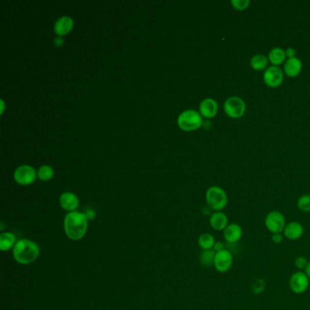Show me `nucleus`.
Masks as SVG:
<instances>
[{"label": "nucleus", "instance_id": "obj_1", "mask_svg": "<svg viewBox=\"0 0 310 310\" xmlns=\"http://www.w3.org/2000/svg\"><path fill=\"white\" fill-rule=\"evenodd\" d=\"M63 228L66 236L69 240L73 241L82 240L87 234L88 219L84 212H69L64 218Z\"/></svg>", "mask_w": 310, "mask_h": 310}, {"label": "nucleus", "instance_id": "obj_2", "mask_svg": "<svg viewBox=\"0 0 310 310\" xmlns=\"http://www.w3.org/2000/svg\"><path fill=\"white\" fill-rule=\"evenodd\" d=\"M40 254L39 246L33 241L28 239L17 240V243L12 249L14 259L18 264L29 265L37 260Z\"/></svg>", "mask_w": 310, "mask_h": 310}, {"label": "nucleus", "instance_id": "obj_3", "mask_svg": "<svg viewBox=\"0 0 310 310\" xmlns=\"http://www.w3.org/2000/svg\"><path fill=\"white\" fill-rule=\"evenodd\" d=\"M206 201L211 210L222 211L228 206V195L220 186H210L206 193Z\"/></svg>", "mask_w": 310, "mask_h": 310}, {"label": "nucleus", "instance_id": "obj_4", "mask_svg": "<svg viewBox=\"0 0 310 310\" xmlns=\"http://www.w3.org/2000/svg\"><path fill=\"white\" fill-rule=\"evenodd\" d=\"M202 116L199 112L193 109H188L182 112L178 118L179 128L186 132L199 129L202 126Z\"/></svg>", "mask_w": 310, "mask_h": 310}, {"label": "nucleus", "instance_id": "obj_5", "mask_svg": "<svg viewBox=\"0 0 310 310\" xmlns=\"http://www.w3.org/2000/svg\"><path fill=\"white\" fill-rule=\"evenodd\" d=\"M265 228L271 234L283 233L287 225L285 216L280 211H270L265 218Z\"/></svg>", "mask_w": 310, "mask_h": 310}, {"label": "nucleus", "instance_id": "obj_6", "mask_svg": "<svg viewBox=\"0 0 310 310\" xmlns=\"http://www.w3.org/2000/svg\"><path fill=\"white\" fill-rule=\"evenodd\" d=\"M290 289L296 295L306 293L309 289L310 279L305 271H296L290 277Z\"/></svg>", "mask_w": 310, "mask_h": 310}, {"label": "nucleus", "instance_id": "obj_7", "mask_svg": "<svg viewBox=\"0 0 310 310\" xmlns=\"http://www.w3.org/2000/svg\"><path fill=\"white\" fill-rule=\"evenodd\" d=\"M224 111L231 118H240L246 112V103L239 97H230L224 103Z\"/></svg>", "mask_w": 310, "mask_h": 310}, {"label": "nucleus", "instance_id": "obj_8", "mask_svg": "<svg viewBox=\"0 0 310 310\" xmlns=\"http://www.w3.org/2000/svg\"><path fill=\"white\" fill-rule=\"evenodd\" d=\"M234 256L230 250L225 248L223 250L216 252L214 268L219 273L224 274L228 272L233 267Z\"/></svg>", "mask_w": 310, "mask_h": 310}, {"label": "nucleus", "instance_id": "obj_9", "mask_svg": "<svg viewBox=\"0 0 310 310\" xmlns=\"http://www.w3.org/2000/svg\"><path fill=\"white\" fill-rule=\"evenodd\" d=\"M37 176V173L36 170H34V168L28 165L18 166L14 173V178L16 182L22 186L31 185L32 183L35 182Z\"/></svg>", "mask_w": 310, "mask_h": 310}, {"label": "nucleus", "instance_id": "obj_10", "mask_svg": "<svg viewBox=\"0 0 310 310\" xmlns=\"http://www.w3.org/2000/svg\"><path fill=\"white\" fill-rule=\"evenodd\" d=\"M265 84L269 87H278L284 80V72L279 66H270L265 70L263 75Z\"/></svg>", "mask_w": 310, "mask_h": 310}, {"label": "nucleus", "instance_id": "obj_11", "mask_svg": "<svg viewBox=\"0 0 310 310\" xmlns=\"http://www.w3.org/2000/svg\"><path fill=\"white\" fill-rule=\"evenodd\" d=\"M224 240L228 244H236L243 237V228L240 224L229 223L223 232Z\"/></svg>", "mask_w": 310, "mask_h": 310}, {"label": "nucleus", "instance_id": "obj_12", "mask_svg": "<svg viewBox=\"0 0 310 310\" xmlns=\"http://www.w3.org/2000/svg\"><path fill=\"white\" fill-rule=\"evenodd\" d=\"M304 226L298 221H290L287 223L283 230V236L290 241H297L300 240L304 235Z\"/></svg>", "mask_w": 310, "mask_h": 310}, {"label": "nucleus", "instance_id": "obj_13", "mask_svg": "<svg viewBox=\"0 0 310 310\" xmlns=\"http://www.w3.org/2000/svg\"><path fill=\"white\" fill-rule=\"evenodd\" d=\"M209 225L213 230L223 232L229 225L228 216L223 211L213 212L209 217Z\"/></svg>", "mask_w": 310, "mask_h": 310}, {"label": "nucleus", "instance_id": "obj_14", "mask_svg": "<svg viewBox=\"0 0 310 310\" xmlns=\"http://www.w3.org/2000/svg\"><path fill=\"white\" fill-rule=\"evenodd\" d=\"M59 205L67 213L74 212L79 206V198L72 192H64L59 198Z\"/></svg>", "mask_w": 310, "mask_h": 310}, {"label": "nucleus", "instance_id": "obj_15", "mask_svg": "<svg viewBox=\"0 0 310 310\" xmlns=\"http://www.w3.org/2000/svg\"><path fill=\"white\" fill-rule=\"evenodd\" d=\"M219 111V105L213 99H205L199 105L200 115L206 118H213Z\"/></svg>", "mask_w": 310, "mask_h": 310}, {"label": "nucleus", "instance_id": "obj_16", "mask_svg": "<svg viewBox=\"0 0 310 310\" xmlns=\"http://www.w3.org/2000/svg\"><path fill=\"white\" fill-rule=\"evenodd\" d=\"M302 70L301 60L297 57L288 58L284 65V73L290 78L298 77Z\"/></svg>", "mask_w": 310, "mask_h": 310}, {"label": "nucleus", "instance_id": "obj_17", "mask_svg": "<svg viewBox=\"0 0 310 310\" xmlns=\"http://www.w3.org/2000/svg\"><path fill=\"white\" fill-rule=\"evenodd\" d=\"M74 26L73 19L70 17H60L55 24V32L58 37H62L69 33Z\"/></svg>", "mask_w": 310, "mask_h": 310}, {"label": "nucleus", "instance_id": "obj_18", "mask_svg": "<svg viewBox=\"0 0 310 310\" xmlns=\"http://www.w3.org/2000/svg\"><path fill=\"white\" fill-rule=\"evenodd\" d=\"M17 242V237L12 232H3L0 234V249L4 252L13 249Z\"/></svg>", "mask_w": 310, "mask_h": 310}, {"label": "nucleus", "instance_id": "obj_19", "mask_svg": "<svg viewBox=\"0 0 310 310\" xmlns=\"http://www.w3.org/2000/svg\"><path fill=\"white\" fill-rule=\"evenodd\" d=\"M285 51L281 47H274L269 51V61L272 64V66H278L285 62Z\"/></svg>", "mask_w": 310, "mask_h": 310}, {"label": "nucleus", "instance_id": "obj_20", "mask_svg": "<svg viewBox=\"0 0 310 310\" xmlns=\"http://www.w3.org/2000/svg\"><path fill=\"white\" fill-rule=\"evenodd\" d=\"M268 65H269V58L263 54L255 55L250 60V66L255 70L260 71L267 69L269 67Z\"/></svg>", "mask_w": 310, "mask_h": 310}, {"label": "nucleus", "instance_id": "obj_21", "mask_svg": "<svg viewBox=\"0 0 310 310\" xmlns=\"http://www.w3.org/2000/svg\"><path fill=\"white\" fill-rule=\"evenodd\" d=\"M216 241L215 236H213L211 233H202L199 236L198 240V244L199 248L202 250H208V249H213Z\"/></svg>", "mask_w": 310, "mask_h": 310}, {"label": "nucleus", "instance_id": "obj_22", "mask_svg": "<svg viewBox=\"0 0 310 310\" xmlns=\"http://www.w3.org/2000/svg\"><path fill=\"white\" fill-rule=\"evenodd\" d=\"M216 252L213 249L202 250L199 255V261L205 267H212L214 266Z\"/></svg>", "mask_w": 310, "mask_h": 310}, {"label": "nucleus", "instance_id": "obj_23", "mask_svg": "<svg viewBox=\"0 0 310 310\" xmlns=\"http://www.w3.org/2000/svg\"><path fill=\"white\" fill-rule=\"evenodd\" d=\"M54 176V170L50 165H44L37 171V178L42 181H49Z\"/></svg>", "mask_w": 310, "mask_h": 310}, {"label": "nucleus", "instance_id": "obj_24", "mask_svg": "<svg viewBox=\"0 0 310 310\" xmlns=\"http://www.w3.org/2000/svg\"><path fill=\"white\" fill-rule=\"evenodd\" d=\"M297 207L303 213H310V195H302L297 202Z\"/></svg>", "mask_w": 310, "mask_h": 310}, {"label": "nucleus", "instance_id": "obj_25", "mask_svg": "<svg viewBox=\"0 0 310 310\" xmlns=\"http://www.w3.org/2000/svg\"><path fill=\"white\" fill-rule=\"evenodd\" d=\"M308 262L309 260L306 258V256H298L295 258L294 265H295V268L298 269V271H305L308 265Z\"/></svg>", "mask_w": 310, "mask_h": 310}, {"label": "nucleus", "instance_id": "obj_26", "mask_svg": "<svg viewBox=\"0 0 310 310\" xmlns=\"http://www.w3.org/2000/svg\"><path fill=\"white\" fill-rule=\"evenodd\" d=\"M250 4L249 0H232L231 5L233 9L242 11L248 8V6Z\"/></svg>", "mask_w": 310, "mask_h": 310}, {"label": "nucleus", "instance_id": "obj_27", "mask_svg": "<svg viewBox=\"0 0 310 310\" xmlns=\"http://www.w3.org/2000/svg\"><path fill=\"white\" fill-rule=\"evenodd\" d=\"M284 239H285V237H284L282 233H277V234H272L271 240L273 241V243H275V244L278 245L281 244Z\"/></svg>", "mask_w": 310, "mask_h": 310}, {"label": "nucleus", "instance_id": "obj_28", "mask_svg": "<svg viewBox=\"0 0 310 310\" xmlns=\"http://www.w3.org/2000/svg\"><path fill=\"white\" fill-rule=\"evenodd\" d=\"M225 245H224L223 242H221V241H216L215 245H214V248H213V250L215 251V252H219V251H221V250H223L225 249Z\"/></svg>", "mask_w": 310, "mask_h": 310}, {"label": "nucleus", "instance_id": "obj_29", "mask_svg": "<svg viewBox=\"0 0 310 310\" xmlns=\"http://www.w3.org/2000/svg\"><path fill=\"white\" fill-rule=\"evenodd\" d=\"M84 213H85V215H86L88 220H92V219H95L96 213L95 211L93 210V209L89 208V209H87L86 212H84Z\"/></svg>", "mask_w": 310, "mask_h": 310}, {"label": "nucleus", "instance_id": "obj_30", "mask_svg": "<svg viewBox=\"0 0 310 310\" xmlns=\"http://www.w3.org/2000/svg\"><path fill=\"white\" fill-rule=\"evenodd\" d=\"M285 56H287V57H289V58H294V57H295V55H296V50L292 49V47H289V49L285 50Z\"/></svg>", "mask_w": 310, "mask_h": 310}, {"label": "nucleus", "instance_id": "obj_31", "mask_svg": "<svg viewBox=\"0 0 310 310\" xmlns=\"http://www.w3.org/2000/svg\"><path fill=\"white\" fill-rule=\"evenodd\" d=\"M55 44L57 45V46H61L63 44V39L60 37H57L56 38V40H55Z\"/></svg>", "mask_w": 310, "mask_h": 310}, {"label": "nucleus", "instance_id": "obj_32", "mask_svg": "<svg viewBox=\"0 0 310 310\" xmlns=\"http://www.w3.org/2000/svg\"><path fill=\"white\" fill-rule=\"evenodd\" d=\"M305 272H306L307 277H309L310 279V259L309 262H308V265H307V267H306V270H305Z\"/></svg>", "mask_w": 310, "mask_h": 310}]
</instances>
